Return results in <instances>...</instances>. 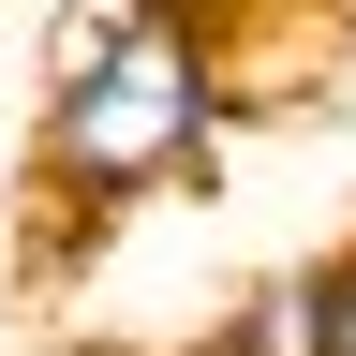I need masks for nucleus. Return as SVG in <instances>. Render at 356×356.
Listing matches in <instances>:
<instances>
[{"mask_svg":"<svg viewBox=\"0 0 356 356\" xmlns=\"http://www.w3.org/2000/svg\"><path fill=\"white\" fill-rule=\"evenodd\" d=\"M222 30L163 0H74L44 15V104H30V178L60 222H119L222 178Z\"/></svg>","mask_w":356,"mask_h":356,"instance_id":"1","label":"nucleus"},{"mask_svg":"<svg viewBox=\"0 0 356 356\" xmlns=\"http://www.w3.org/2000/svg\"><path fill=\"white\" fill-rule=\"evenodd\" d=\"M178 356H341L327 341V252H297V267H252L238 297L208 312Z\"/></svg>","mask_w":356,"mask_h":356,"instance_id":"2","label":"nucleus"},{"mask_svg":"<svg viewBox=\"0 0 356 356\" xmlns=\"http://www.w3.org/2000/svg\"><path fill=\"white\" fill-rule=\"evenodd\" d=\"M327 341H341V356H356V238H341V252H327Z\"/></svg>","mask_w":356,"mask_h":356,"instance_id":"3","label":"nucleus"}]
</instances>
